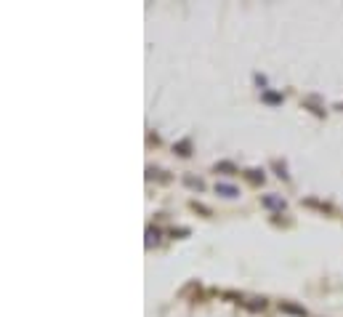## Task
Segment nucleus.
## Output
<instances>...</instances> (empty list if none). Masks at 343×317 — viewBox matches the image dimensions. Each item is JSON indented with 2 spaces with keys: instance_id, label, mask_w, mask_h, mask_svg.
<instances>
[{
  "instance_id": "f257e3e1",
  "label": "nucleus",
  "mask_w": 343,
  "mask_h": 317,
  "mask_svg": "<svg viewBox=\"0 0 343 317\" xmlns=\"http://www.w3.org/2000/svg\"><path fill=\"white\" fill-rule=\"evenodd\" d=\"M216 192L224 195V198H237V195H239V189H237V186H231V184H216Z\"/></svg>"
},
{
  "instance_id": "f03ea898",
  "label": "nucleus",
  "mask_w": 343,
  "mask_h": 317,
  "mask_svg": "<svg viewBox=\"0 0 343 317\" xmlns=\"http://www.w3.org/2000/svg\"><path fill=\"white\" fill-rule=\"evenodd\" d=\"M184 184L192 186V189H197V192L205 189V184H202V179H194V176H184Z\"/></svg>"
},
{
  "instance_id": "7ed1b4c3",
  "label": "nucleus",
  "mask_w": 343,
  "mask_h": 317,
  "mask_svg": "<svg viewBox=\"0 0 343 317\" xmlns=\"http://www.w3.org/2000/svg\"><path fill=\"white\" fill-rule=\"evenodd\" d=\"M264 205H269V208H285V203L280 198H272V195H266V198H264Z\"/></svg>"
},
{
  "instance_id": "20e7f679",
  "label": "nucleus",
  "mask_w": 343,
  "mask_h": 317,
  "mask_svg": "<svg viewBox=\"0 0 343 317\" xmlns=\"http://www.w3.org/2000/svg\"><path fill=\"white\" fill-rule=\"evenodd\" d=\"M282 312H287V314H298V317L306 314V312L301 309V306H293V304H282Z\"/></svg>"
},
{
  "instance_id": "39448f33",
  "label": "nucleus",
  "mask_w": 343,
  "mask_h": 317,
  "mask_svg": "<svg viewBox=\"0 0 343 317\" xmlns=\"http://www.w3.org/2000/svg\"><path fill=\"white\" fill-rule=\"evenodd\" d=\"M247 179H250V181H264V173H258V171H247Z\"/></svg>"
},
{
  "instance_id": "423d86ee",
  "label": "nucleus",
  "mask_w": 343,
  "mask_h": 317,
  "mask_svg": "<svg viewBox=\"0 0 343 317\" xmlns=\"http://www.w3.org/2000/svg\"><path fill=\"white\" fill-rule=\"evenodd\" d=\"M216 171H234L231 163H216Z\"/></svg>"
},
{
  "instance_id": "0eeeda50",
  "label": "nucleus",
  "mask_w": 343,
  "mask_h": 317,
  "mask_svg": "<svg viewBox=\"0 0 343 317\" xmlns=\"http://www.w3.org/2000/svg\"><path fill=\"white\" fill-rule=\"evenodd\" d=\"M179 155H189V144H187V142L179 144Z\"/></svg>"
}]
</instances>
